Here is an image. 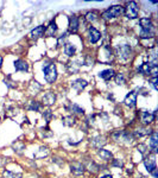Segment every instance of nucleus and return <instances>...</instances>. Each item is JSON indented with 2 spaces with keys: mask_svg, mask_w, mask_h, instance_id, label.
Listing matches in <instances>:
<instances>
[{
  "mask_svg": "<svg viewBox=\"0 0 158 178\" xmlns=\"http://www.w3.org/2000/svg\"><path fill=\"white\" fill-rule=\"evenodd\" d=\"M106 143H107L106 141V138L102 137V135H98V137H95V138L92 139V146L94 148H98V150L102 148V146H105Z\"/></svg>",
  "mask_w": 158,
  "mask_h": 178,
  "instance_id": "nucleus-9",
  "label": "nucleus"
},
{
  "mask_svg": "<svg viewBox=\"0 0 158 178\" xmlns=\"http://www.w3.org/2000/svg\"><path fill=\"white\" fill-rule=\"evenodd\" d=\"M70 109L74 112V113H76V114H83V113H84V109H83L82 107H80L79 105H76V103L71 105V106H70Z\"/></svg>",
  "mask_w": 158,
  "mask_h": 178,
  "instance_id": "nucleus-30",
  "label": "nucleus"
},
{
  "mask_svg": "<svg viewBox=\"0 0 158 178\" xmlns=\"http://www.w3.org/2000/svg\"><path fill=\"white\" fill-rule=\"evenodd\" d=\"M100 169H101V166H99V165H98V164H95L94 162H93V163L89 165V171L90 172H94V173H96Z\"/></svg>",
  "mask_w": 158,
  "mask_h": 178,
  "instance_id": "nucleus-34",
  "label": "nucleus"
},
{
  "mask_svg": "<svg viewBox=\"0 0 158 178\" xmlns=\"http://www.w3.org/2000/svg\"><path fill=\"white\" fill-rule=\"evenodd\" d=\"M4 178H22V175L6 170V171H4Z\"/></svg>",
  "mask_w": 158,
  "mask_h": 178,
  "instance_id": "nucleus-28",
  "label": "nucleus"
},
{
  "mask_svg": "<svg viewBox=\"0 0 158 178\" xmlns=\"http://www.w3.org/2000/svg\"><path fill=\"white\" fill-rule=\"evenodd\" d=\"M42 70L44 73V78L48 83H54L57 78V69L55 63H44Z\"/></svg>",
  "mask_w": 158,
  "mask_h": 178,
  "instance_id": "nucleus-1",
  "label": "nucleus"
},
{
  "mask_svg": "<svg viewBox=\"0 0 158 178\" xmlns=\"http://www.w3.org/2000/svg\"><path fill=\"white\" fill-rule=\"evenodd\" d=\"M138 178H146V177H145V176H142V175H139V177H138Z\"/></svg>",
  "mask_w": 158,
  "mask_h": 178,
  "instance_id": "nucleus-45",
  "label": "nucleus"
},
{
  "mask_svg": "<svg viewBox=\"0 0 158 178\" xmlns=\"http://www.w3.org/2000/svg\"><path fill=\"white\" fill-rule=\"evenodd\" d=\"M43 116H44V119L46 120V123H49V121L52 119V112L50 111V109L45 111L44 113H43Z\"/></svg>",
  "mask_w": 158,
  "mask_h": 178,
  "instance_id": "nucleus-35",
  "label": "nucleus"
},
{
  "mask_svg": "<svg viewBox=\"0 0 158 178\" xmlns=\"http://www.w3.org/2000/svg\"><path fill=\"white\" fill-rule=\"evenodd\" d=\"M99 76L105 80V81H108L114 76V70L113 69H106V70H102L101 73L99 74Z\"/></svg>",
  "mask_w": 158,
  "mask_h": 178,
  "instance_id": "nucleus-20",
  "label": "nucleus"
},
{
  "mask_svg": "<svg viewBox=\"0 0 158 178\" xmlns=\"http://www.w3.org/2000/svg\"><path fill=\"white\" fill-rule=\"evenodd\" d=\"M144 165L146 167V170L149 172H151L152 170H155V169H157L156 166V158L155 156H151L149 157V158H145L144 159Z\"/></svg>",
  "mask_w": 158,
  "mask_h": 178,
  "instance_id": "nucleus-14",
  "label": "nucleus"
},
{
  "mask_svg": "<svg viewBox=\"0 0 158 178\" xmlns=\"http://www.w3.org/2000/svg\"><path fill=\"white\" fill-rule=\"evenodd\" d=\"M157 82H158L157 77H152V78H151V86L153 87V89H155V90H157V89H158Z\"/></svg>",
  "mask_w": 158,
  "mask_h": 178,
  "instance_id": "nucleus-40",
  "label": "nucleus"
},
{
  "mask_svg": "<svg viewBox=\"0 0 158 178\" xmlns=\"http://www.w3.org/2000/svg\"><path fill=\"white\" fill-rule=\"evenodd\" d=\"M84 64V59L83 58H76V59H73L71 62H69L68 64V70L70 74H76L80 70V68Z\"/></svg>",
  "mask_w": 158,
  "mask_h": 178,
  "instance_id": "nucleus-5",
  "label": "nucleus"
},
{
  "mask_svg": "<svg viewBox=\"0 0 158 178\" xmlns=\"http://www.w3.org/2000/svg\"><path fill=\"white\" fill-rule=\"evenodd\" d=\"M117 55L121 59H128L131 57V46L128 44H121L117 46Z\"/></svg>",
  "mask_w": 158,
  "mask_h": 178,
  "instance_id": "nucleus-4",
  "label": "nucleus"
},
{
  "mask_svg": "<svg viewBox=\"0 0 158 178\" xmlns=\"http://www.w3.org/2000/svg\"><path fill=\"white\" fill-rule=\"evenodd\" d=\"M75 123H76V119H75L73 115H68V116H64V118L62 119V123H63L64 126H68V127L74 126Z\"/></svg>",
  "mask_w": 158,
  "mask_h": 178,
  "instance_id": "nucleus-22",
  "label": "nucleus"
},
{
  "mask_svg": "<svg viewBox=\"0 0 158 178\" xmlns=\"http://www.w3.org/2000/svg\"><path fill=\"white\" fill-rule=\"evenodd\" d=\"M14 68L17 71H27L29 64L24 59H17V61H14Z\"/></svg>",
  "mask_w": 158,
  "mask_h": 178,
  "instance_id": "nucleus-18",
  "label": "nucleus"
},
{
  "mask_svg": "<svg viewBox=\"0 0 158 178\" xmlns=\"http://www.w3.org/2000/svg\"><path fill=\"white\" fill-rule=\"evenodd\" d=\"M139 24H140L143 31H151V30H153V24H152L150 18H142L139 20Z\"/></svg>",
  "mask_w": 158,
  "mask_h": 178,
  "instance_id": "nucleus-16",
  "label": "nucleus"
},
{
  "mask_svg": "<svg viewBox=\"0 0 158 178\" xmlns=\"http://www.w3.org/2000/svg\"><path fill=\"white\" fill-rule=\"evenodd\" d=\"M79 17L76 16H71L69 18V30L71 34H76L79 30Z\"/></svg>",
  "mask_w": 158,
  "mask_h": 178,
  "instance_id": "nucleus-10",
  "label": "nucleus"
},
{
  "mask_svg": "<svg viewBox=\"0 0 158 178\" xmlns=\"http://www.w3.org/2000/svg\"><path fill=\"white\" fill-rule=\"evenodd\" d=\"M157 74H158V67L157 66H151L150 68V74L152 77H157Z\"/></svg>",
  "mask_w": 158,
  "mask_h": 178,
  "instance_id": "nucleus-36",
  "label": "nucleus"
},
{
  "mask_svg": "<svg viewBox=\"0 0 158 178\" xmlns=\"http://www.w3.org/2000/svg\"><path fill=\"white\" fill-rule=\"evenodd\" d=\"M67 36H68V34H62V36L58 38V41H57V45H58V46H61V45L64 43V41H66Z\"/></svg>",
  "mask_w": 158,
  "mask_h": 178,
  "instance_id": "nucleus-39",
  "label": "nucleus"
},
{
  "mask_svg": "<svg viewBox=\"0 0 158 178\" xmlns=\"http://www.w3.org/2000/svg\"><path fill=\"white\" fill-rule=\"evenodd\" d=\"M101 178H113V176L111 175V173H108V175H103Z\"/></svg>",
  "mask_w": 158,
  "mask_h": 178,
  "instance_id": "nucleus-43",
  "label": "nucleus"
},
{
  "mask_svg": "<svg viewBox=\"0 0 158 178\" xmlns=\"http://www.w3.org/2000/svg\"><path fill=\"white\" fill-rule=\"evenodd\" d=\"M153 34H155V30H151V31H140V37L142 38H151V37H153Z\"/></svg>",
  "mask_w": 158,
  "mask_h": 178,
  "instance_id": "nucleus-32",
  "label": "nucleus"
},
{
  "mask_svg": "<svg viewBox=\"0 0 158 178\" xmlns=\"http://www.w3.org/2000/svg\"><path fill=\"white\" fill-rule=\"evenodd\" d=\"M75 52H76V46L75 45L70 44V43L66 44V46H64V54L66 55L71 57V56L75 55Z\"/></svg>",
  "mask_w": 158,
  "mask_h": 178,
  "instance_id": "nucleus-21",
  "label": "nucleus"
},
{
  "mask_svg": "<svg viewBox=\"0 0 158 178\" xmlns=\"http://www.w3.org/2000/svg\"><path fill=\"white\" fill-rule=\"evenodd\" d=\"M150 173H151V175H152V176H153L155 178H158V169H155V170H152V171H151Z\"/></svg>",
  "mask_w": 158,
  "mask_h": 178,
  "instance_id": "nucleus-41",
  "label": "nucleus"
},
{
  "mask_svg": "<svg viewBox=\"0 0 158 178\" xmlns=\"http://www.w3.org/2000/svg\"><path fill=\"white\" fill-rule=\"evenodd\" d=\"M98 18H99V16H98V13L94 11L92 12H88L87 14H86V19L88 20V22H96L98 20Z\"/></svg>",
  "mask_w": 158,
  "mask_h": 178,
  "instance_id": "nucleus-27",
  "label": "nucleus"
},
{
  "mask_svg": "<svg viewBox=\"0 0 158 178\" xmlns=\"http://www.w3.org/2000/svg\"><path fill=\"white\" fill-rule=\"evenodd\" d=\"M137 150H138L142 155H145V153H146V151H147V147H146V145L139 144L138 145V147H137Z\"/></svg>",
  "mask_w": 158,
  "mask_h": 178,
  "instance_id": "nucleus-38",
  "label": "nucleus"
},
{
  "mask_svg": "<svg viewBox=\"0 0 158 178\" xmlns=\"http://www.w3.org/2000/svg\"><path fill=\"white\" fill-rule=\"evenodd\" d=\"M112 166L114 167H119V169H121V167L124 166V163L120 160V159H114L112 162Z\"/></svg>",
  "mask_w": 158,
  "mask_h": 178,
  "instance_id": "nucleus-37",
  "label": "nucleus"
},
{
  "mask_svg": "<svg viewBox=\"0 0 158 178\" xmlns=\"http://www.w3.org/2000/svg\"><path fill=\"white\" fill-rule=\"evenodd\" d=\"M124 14V6L121 5H114L108 7L106 11H103L102 13V17L107 20L113 19V18H118V17H121Z\"/></svg>",
  "mask_w": 158,
  "mask_h": 178,
  "instance_id": "nucleus-2",
  "label": "nucleus"
},
{
  "mask_svg": "<svg viewBox=\"0 0 158 178\" xmlns=\"http://www.w3.org/2000/svg\"><path fill=\"white\" fill-rule=\"evenodd\" d=\"M150 68H151V64H150V63H143L140 67L138 68V71H140V73L144 74V75H149V74H150Z\"/></svg>",
  "mask_w": 158,
  "mask_h": 178,
  "instance_id": "nucleus-26",
  "label": "nucleus"
},
{
  "mask_svg": "<svg viewBox=\"0 0 158 178\" xmlns=\"http://www.w3.org/2000/svg\"><path fill=\"white\" fill-rule=\"evenodd\" d=\"M137 96H138V93H137L135 90L130 91V93L126 95V98L124 99V103L127 107L133 108L135 105H137Z\"/></svg>",
  "mask_w": 158,
  "mask_h": 178,
  "instance_id": "nucleus-6",
  "label": "nucleus"
},
{
  "mask_svg": "<svg viewBox=\"0 0 158 178\" xmlns=\"http://www.w3.org/2000/svg\"><path fill=\"white\" fill-rule=\"evenodd\" d=\"M49 155V151H48V147H41L39 148V152L36 155V158H43V157H46Z\"/></svg>",
  "mask_w": 158,
  "mask_h": 178,
  "instance_id": "nucleus-31",
  "label": "nucleus"
},
{
  "mask_svg": "<svg viewBox=\"0 0 158 178\" xmlns=\"http://www.w3.org/2000/svg\"><path fill=\"white\" fill-rule=\"evenodd\" d=\"M26 108L29 109V111H32V112H38L41 109V105L38 103V102H36V101L31 100L27 102V106H26Z\"/></svg>",
  "mask_w": 158,
  "mask_h": 178,
  "instance_id": "nucleus-25",
  "label": "nucleus"
},
{
  "mask_svg": "<svg viewBox=\"0 0 158 178\" xmlns=\"http://www.w3.org/2000/svg\"><path fill=\"white\" fill-rule=\"evenodd\" d=\"M155 118H156V113H151V112L143 111L142 112V121L144 123H151L152 121H155Z\"/></svg>",
  "mask_w": 158,
  "mask_h": 178,
  "instance_id": "nucleus-12",
  "label": "nucleus"
},
{
  "mask_svg": "<svg viewBox=\"0 0 158 178\" xmlns=\"http://www.w3.org/2000/svg\"><path fill=\"white\" fill-rule=\"evenodd\" d=\"M55 102H56V95L52 91L45 93L44 96H43V103L44 105H46V106H52Z\"/></svg>",
  "mask_w": 158,
  "mask_h": 178,
  "instance_id": "nucleus-13",
  "label": "nucleus"
},
{
  "mask_svg": "<svg viewBox=\"0 0 158 178\" xmlns=\"http://www.w3.org/2000/svg\"><path fill=\"white\" fill-rule=\"evenodd\" d=\"M152 133V131L150 130V128H147V127H139L138 130H135V134L137 137H144V135H147V134H151Z\"/></svg>",
  "mask_w": 158,
  "mask_h": 178,
  "instance_id": "nucleus-24",
  "label": "nucleus"
},
{
  "mask_svg": "<svg viewBox=\"0 0 158 178\" xmlns=\"http://www.w3.org/2000/svg\"><path fill=\"white\" fill-rule=\"evenodd\" d=\"M98 155H99V157H101V159H103V160H111L112 159V153L107 150H103V148H100L98 151Z\"/></svg>",
  "mask_w": 158,
  "mask_h": 178,
  "instance_id": "nucleus-23",
  "label": "nucleus"
},
{
  "mask_svg": "<svg viewBox=\"0 0 158 178\" xmlns=\"http://www.w3.org/2000/svg\"><path fill=\"white\" fill-rule=\"evenodd\" d=\"M84 64H87V66H93V58L87 57V61L84 62Z\"/></svg>",
  "mask_w": 158,
  "mask_h": 178,
  "instance_id": "nucleus-42",
  "label": "nucleus"
},
{
  "mask_svg": "<svg viewBox=\"0 0 158 178\" xmlns=\"http://www.w3.org/2000/svg\"><path fill=\"white\" fill-rule=\"evenodd\" d=\"M87 86H88V82L86 80H83V78H77V80H75V81L71 82V88H74L75 90H77V91L83 90Z\"/></svg>",
  "mask_w": 158,
  "mask_h": 178,
  "instance_id": "nucleus-8",
  "label": "nucleus"
},
{
  "mask_svg": "<svg viewBox=\"0 0 158 178\" xmlns=\"http://www.w3.org/2000/svg\"><path fill=\"white\" fill-rule=\"evenodd\" d=\"M44 32H45V26L39 25V26H37L36 29H34V30L31 31L30 36H31L32 39H38V38H41V37L44 34Z\"/></svg>",
  "mask_w": 158,
  "mask_h": 178,
  "instance_id": "nucleus-17",
  "label": "nucleus"
},
{
  "mask_svg": "<svg viewBox=\"0 0 158 178\" xmlns=\"http://www.w3.org/2000/svg\"><path fill=\"white\" fill-rule=\"evenodd\" d=\"M70 171L75 176H81L84 172V165L82 163H79V162H74V163L70 164Z\"/></svg>",
  "mask_w": 158,
  "mask_h": 178,
  "instance_id": "nucleus-7",
  "label": "nucleus"
},
{
  "mask_svg": "<svg viewBox=\"0 0 158 178\" xmlns=\"http://www.w3.org/2000/svg\"><path fill=\"white\" fill-rule=\"evenodd\" d=\"M24 150H25V145L23 144V143L13 144V151H14L16 153H22Z\"/></svg>",
  "mask_w": 158,
  "mask_h": 178,
  "instance_id": "nucleus-29",
  "label": "nucleus"
},
{
  "mask_svg": "<svg viewBox=\"0 0 158 178\" xmlns=\"http://www.w3.org/2000/svg\"><path fill=\"white\" fill-rule=\"evenodd\" d=\"M100 38H101V34H100V32H99L95 27L90 26L89 27V41H90V43L95 44V43H98V42L100 41Z\"/></svg>",
  "mask_w": 158,
  "mask_h": 178,
  "instance_id": "nucleus-11",
  "label": "nucleus"
},
{
  "mask_svg": "<svg viewBox=\"0 0 158 178\" xmlns=\"http://www.w3.org/2000/svg\"><path fill=\"white\" fill-rule=\"evenodd\" d=\"M1 66H2V57L0 56V68H1Z\"/></svg>",
  "mask_w": 158,
  "mask_h": 178,
  "instance_id": "nucleus-44",
  "label": "nucleus"
},
{
  "mask_svg": "<svg viewBox=\"0 0 158 178\" xmlns=\"http://www.w3.org/2000/svg\"><path fill=\"white\" fill-rule=\"evenodd\" d=\"M138 12H139V9H138V5L135 1H130L127 2L126 7H124V13L125 16L128 18V19H135L138 17Z\"/></svg>",
  "mask_w": 158,
  "mask_h": 178,
  "instance_id": "nucleus-3",
  "label": "nucleus"
},
{
  "mask_svg": "<svg viewBox=\"0 0 158 178\" xmlns=\"http://www.w3.org/2000/svg\"><path fill=\"white\" fill-rule=\"evenodd\" d=\"M150 147L153 151V153H157L158 148V134L156 131H152L151 137H150Z\"/></svg>",
  "mask_w": 158,
  "mask_h": 178,
  "instance_id": "nucleus-15",
  "label": "nucleus"
},
{
  "mask_svg": "<svg viewBox=\"0 0 158 178\" xmlns=\"http://www.w3.org/2000/svg\"><path fill=\"white\" fill-rule=\"evenodd\" d=\"M115 83H117V84H119V86H120V84H124L125 83V77H124V75H123V74H120V73H119V74H117V76H115Z\"/></svg>",
  "mask_w": 158,
  "mask_h": 178,
  "instance_id": "nucleus-33",
  "label": "nucleus"
},
{
  "mask_svg": "<svg viewBox=\"0 0 158 178\" xmlns=\"http://www.w3.org/2000/svg\"><path fill=\"white\" fill-rule=\"evenodd\" d=\"M56 31H57L56 23H55V20H51V22H50V24H49V25L45 27V34H46L48 37H50V36H54Z\"/></svg>",
  "mask_w": 158,
  "mask_h": 178,
  "instance_id": "nucleus-19",
  "label": "nucleus"
}]
</instances>
